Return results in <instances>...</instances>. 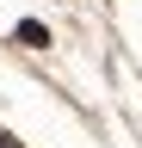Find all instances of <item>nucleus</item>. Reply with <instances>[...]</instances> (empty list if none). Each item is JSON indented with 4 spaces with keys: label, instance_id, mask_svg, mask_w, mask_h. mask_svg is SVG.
<instances>
[{
    "label": "nucleus",
    "instance_id": "obj_1",
    "mask_svg": "<svg viewBox=\"0 0 142 148\" xmlns=\"http://www.w3.org/2000/svg\"><path fill=\"white\" fill-rule=\"evenodd\" d=\"M12 37H19L25 49H49V25H43V18H19V25H12Z\"/></svg>",
    "mask_w": 142,
    "mask_h": 148
}]
</instances>
